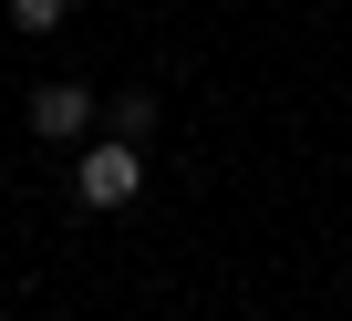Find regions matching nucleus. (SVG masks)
I'll return each mask as SVG.
<instances>
[{"label":"nucleus","mask_w":352,"mask_h":321,"mask_svg":"<svg viewBox=\"0 0 352 321\" xmlns=\"http://www.w3.org/2000/svg\"><path fill=\"white\" fill-rule=\"evenodd\" d=\"M21 114H32V135H42V145H73V135L94 124V93H83V83H42Z\"/></svg>","instance_id":"2"},{"label":"nucleus","mask_w":352,"mask_h":321,"mask_svg":"<svg viewBox=\"0 0 352 321\" xmlns=\"http://www.w3.org/2000/svg\"><path fill=\"white\" fill-rule=\"evenodd\" d=\"M145 124H155V93H145V83H124V93H114V135H135V145H145Z\"/></svg>","instance_id":"3"},{"label":"nucleus","mask_w":352,"mask_h":321,"mask_svg":"<svg viewBox=\"0 0 352 321\" xmlns=\"http://www.w3.org/2000/svg\"><path fill=\"white\" fill-rule=\"evenodd\" d=\"M73 187H83V208H124V197L145 187V155H135V135L83 145V155H73Z\"/></svg>","instance_id":"1"},{"label":"nucleus","mask_w":352,"mask_h":321,"mask_svg":"<svg viewBox=\"0 0 352 321\" xmlns=\"http://www.w3.org/2000/svg\"><path fill=\"white\" fill-rule=\"evenodd\" d=\"M63 11H73V0H11V21H21V32H52Z\"/></svg>","instance_id":"4"}]
</instances>
